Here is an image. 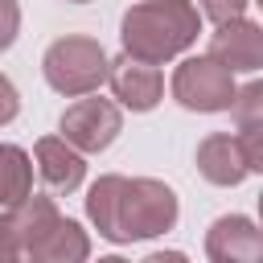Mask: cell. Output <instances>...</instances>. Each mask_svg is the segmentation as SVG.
<instances>
[{"instance_id": "6da1fadb", "label": "cell", "mask_w": 263, "mask_h": 263, "mask_svg": "<svg viewBox=\"0 0 263 263\" xmlns=\"http://www.w3.org/2000/svg\"><path fill=\"white\" fill-rule=\"evenodd\" d=\"M86 218L107 242H144L177 226L181 201L156 177H119L103 173L86 189Z\"/></svg>"}, {"instance_id": "7a4b0ae2", "label": "cell", "mask_w": 263, "mask_h": 263, "mask_svg": "<svg viewBox=\"0 0 263 263\" xmlns=\"http://www.w3.org/2000/svg\"><path fill=\"white\" fill-rule=\"evenodd\" d=\"M197 33H201V16L193 0H140L119 21L123 58L156 70L181 58L189 45H197Z\"/></svg>"}, {"instance_id": "3957f363", "label": "cell", "mask_w": 263, "mask_h": 263, "mask_svg": "<svg viewBox=\"0 0 263 263\" xmlns=\"http://www.w3.org/2000/svg\"><path fill=\"white\" fill-rule=\"evenodd\" d=\"M107 66H111L107 49L86 33H66V37L49 41L41 53V74H45L49 90H58L66 99L99 95V86L107 82Z\"/></svg>"}, {"instance_id": "277c9868", "label": "cell", "mask_w": 263, "mask_h": 263, "mask_svg": "<svg viewBox=\"0 0 263 263\" xmlns=\"http://www.w3.org/2000/svg\"><path fill=\"white\" fill-rule=\"evenodd\" d=\"M234 90H238L234 74H226V70H222L214 58H205V53L181 58L177 70H173V82H168V95H173L185 111H197V115L230 111Z\"/></svg>"}, {"instance_id": "5b68a950", "label": "cell", "mask_w": 263, "mask_h": 263, "mask_svg": "<svg viewBox=\"0 0 263 263\" xmlns=\"http://www.w3.org/2000/svg\"><path fill=\"white\" fill-rule=\"evenodd\" d=\"M123 132V111L111 103V99H99V95H86V99H74L62 119H58V136L82 152V156H95V152H107Z\"/></svg>"}, {"instance_id": "8992f818", "label": "cell", "mask_w": 263, "mask_h": 263, "mask_svg": "<svg viewBox=\"0 0 263 263\" xmlns=\"http://www.w3.org/2000/svg\"><path fill=\"white\" fill-rule=\"evenodd\" d=\"M226 74H259L263 70V29L251 16L226 21L210 33V53Z\"/></svg>"}, {"instance_id": "52a82bcc", "label": "cell", "mask_w": 263, "mask_h": 263, "mask_svg": "<svg viewBox=\"0 0 263 263\" xmlns=\"http://www.w3.org/2000/svg\"><path fill=\"white\" fill-rule=\"evenodd\" d=\"M210 263H263V230L247 214H222L205 230Z\"/></svg>"}, {"instance_id": "ba28073f", "label": "cell", "mask_w": 263, "mask_h": 263, "mask_svg": "<svg viewBox=\"0 0 263 263\" xmlns=\"http://www.w3.org/2000/svg\"><path fill=\"white\" fill-rule=\"evenodd\" d=\"M107 86H111V103L123 111H136V115H144V111H152L160 99H164V74L156 70V66H144V62H132V58H115L111 66H107Z\"/></svg>"}, {"instance_id": "9c48e42d", "label": "cell", "mask_w": 263, "mask_h": 263, "mask_svg": "<svg viewBox=\"0 0 263 263\" xmlns=\"http://www.w3.org/2000/svg\"><path fill=\"white\" fill-rule=\"evenodd\" d=\"M33 173L45 181L49 197H70L86 181V156L74 152L62 136H41L33 144Z\"/></svg>"}, {"instance_id": "30bf717a", "label": "cell", "mask_w": 263, "mask_h": 263, "mask_svg": "<svg viewBox=\"0 0 263 263\" xmlns=\"http://www.w3.org/2000/svg\"><path fill=\"white\" fill-rule=\"evenodd\" d=\"M197 173L210 181V185H218V189H234V185H242L251 173H247V160H242V152H238V140H234V132H210L201 144H197Z\"/></svg>"}, {"instance_id": "8fae6325", "label": "cell", "mask_w": 263, "mask_h": 263, "mask_svg": "<svg viewBox=\"0 0 263 263\" xmlns=\"http://www.w3.org/2000/svg\"><path fill=\"white\" fill-rule=\"evenodd\" d=\"M4 218V226L12 230V238H16V247L29 255L53 226H58V218H62V210H58V201L53 197H45V193H29L25 201H16L12 210H4L0 214Z\"/></svg>"}, {"instance_id": "7c38bea8", "label": "cell", "mask_w": 263, "mask_h": 263, "mask_svg": "<svg viewBox=\"0 0 263 263\" xmlns=\"http://www.w3.org/2000/svg\"><path fill=\"white\" fill-rule=\"evenodd\" d=\"M25 263H90V234L74 218H58V226L25 255Z\"/></svg>"}, {"instance_id": "4fadbf2b", "label": "cell", "mask_w": 263, "mask_h": 263, "mask_svg": "<svg viewBox=\"0 0 263 263\" xmlns=\"http://www.w3.org/2000/svg\"><path fill=\"white\" fill-rule=\"evenodd\" d=\"M33 193V156L0 140V210H12Z\"/></svg>"}, {"instance_id": "5bb4252c", "label": "cell", "mask_w": 263, "mask_h": 263, "mask_svg": "<svg viewBox=\"0 0 263 263\" xmlns=\"http://www.w3.org/2000/svg\"><path fill=\"white\" fill-rule=\"evenodd\" d=\"M230 119H234V132L263 127V82H259V78H251L247 86L234 90V99H230Z\"/></svg>"}, {"instance_id": "9a60e30c", "label": "cell", "mask_w": 263, "mask_h": 263, "mask_svg": "<svg viewBox=\"0 0 263 263\" xmlns=\"http://www.w3.org/2000/svg\"><path fill=\"white\" fill-rule=\"evenodd\" d=\"M247 4H251V0H197L193 8H197L201 21H210V25L218 29V25H226V21L247 16Z\"/></svg>"}, {"instance_id": "2e32d148", "label": "cell", "mask_w": 263, "mask_h": 263, "mask_svg": "<svg viewBox=\"0 0 263 263\" xmlns=\"http://www.w3.org/2000/svg\"><path fill=\"white\" fill-rule=\"evenodd\" d=\"M234 140H238V152H242V160H247V173H251V177L263 173V127L234 132Z\"/></svg>"}, {"instance_id": "e0dca14e", "label": "cell", "mask_w": 263, "mask_h": 263, "mask_svg": "<svg viewBox=\"0 0 263 263\" xmlns=\"http://www.w3.org/2000/svg\"><path fill=\"white\" fill-rule=\"evenodd\" d=\"M16 33H21V4L16 0H0V53L12 49Z\"/></svg>"}, {"instance_id": "ac0fdd59", "label": "cell", "mask_w": 263, "mask_h": 263, "mask_svg": "<svg viewBox=\"0 0 263 263\" xmlns=\"http://www.w3.org/2000/svg\"><path fill=\"white\" fill-rule=\"evenodd\" d=\"M16 115H21V95H16L12 78H8V74H0V127H8Z\"/></svg>"}, {"instance_id": "d6986e66", "label": "cell", "mask_w": 263, "mask_h": 263, "mask_svg": "<svg viewBox=\"0 0 263 263\" xmlns=\"http://www.w3.org/2000/svg\"><path fill=\"white\" fill-rule=\"evenodd\" d=\"M0 263H25V251L16 247L12 230L4 226V218H0Z\"/></svg>"}, {"instance_id": "ffe728a7", "label": "cell", "mask_w": 263, "mask_h": 263, "mask_svg": "<svg viewBox=\"0 0 263 263\" xmlns=\"http://www.w3.org/2000/svg\"><path fill=\"white\" fill-rule=\"evenodd\" d=\"M140 263H189V255H185V251H152V255H144Z\"/></svg>"}, {"instance_id": "44dd1931", "label": "cell", "mask_w": 263, "mask_h": 263, "mask_svg": "<svg viewBox=\"0 0 263 263\" xmlns=\"http://www.w3.org/2000/svg\"><path fill=\"white\" fill-rule=\"evenodd\" d=\"M90 263H132V259H123V255H103V259H90Z\"/></svg>"}, {"instance_id": "7402d4cb", "label": "cell", "mask_w": 263, "mask_h": 263, "mask_svg": "<svg viewBox=\"0 0 263 263\" xmlns=\"http://www.w3.org/2000/svg\"><path fill=\"white\" fill-rule=\"evenodd\" d=\"M66 4H90V0H66Z\"/></svg>"}]
</instances>
